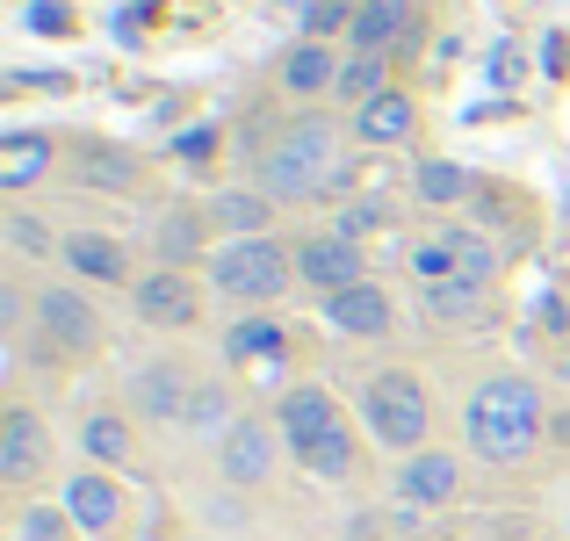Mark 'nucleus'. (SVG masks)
Here are the masks:
<instances>
[{
    "mask_svg": "<svg viewBox=\"0 0 570 541\" xmlns=\"http://www.w3.org/2000/svg\"><path fill=\"white\" fill-rule=\"evenodd\" d=\"M58 260H66L80 282H101V289L138 282V275H130V246H124V238H109V232H66V253H58Z\"/></svg>",
    "mask_w": 570,
    "mask_h": 541,
    "instance_id": "14",
    "label": "nucleus"
},
{
    "mask_svg": "<svg viewBox=\"0 0 570 541\" xmlns=\"http://www.w3.org/2000/svg\"><path fill=\"white\" fill-rule=\"evenodd\" d=\"M340 167H347V124L311 109L261 153V195H275V203H318V195L340 188Z\"/></svg>",
    "mask_w": 570,
    "mask_h": 541,
    "instance_id": "2",
    "label": "nucleus"
},
{
    "mask_svg": "<svg viewBox=\"0 0 570 541\" xmlns=\"http://www.w3.org/2000/svg\"><path fill=\"white\" fill-rule=\"evenodd\" d=\"M354 145H412L419 138V101L404 95V87H390V95H376V101H362L354 109Z\"/></svg>",
    "mask_w": 570,
    "mask_h": 541,
    "instance_id": "16",
    "label": "nucleus"
},
{
    "mask_svg": "<svg viewBox=\"0 0 570 541\" xmlns=\"http://www.w3.org/2000/svg\"><path fill=\"white\" fill-rule=\"evenodd\" d=\"M304 470L325 476V484H354V476H362V441H354L347 426H333V433H325V441L304 455Z\"/></svg>",
    "mask_w": 570,
    "mask_h": 541,
    "instance_id": "26",
    "label": "nucleus"
},
{
    "mask_svg": "<svg viewBox=\"0 0 570 541\" xmlns=\"http://www.w3.org/2000/svg\"><path fill=\"white\" fill-rule=\"evenodd\" d=\"M484 282H470V275H455V282H433V289H419V304H426V318L433 325H470L476 311H484Z\"/></svg>",
    "mask_w": 570,
    "mask_h": 541,
    "instance_id": "24",
    "label": "nucleus"
},
{
    "mask_svg": "<svg viewBox=\"0 0 570 541\" xmlns=\"http://www.w3.org/2000/svg\"><path fill=\"white\" fill-rule=\"evenodd\" d=\"M72 180L95 188V195H130L138 188V159L116 153V145H80V153H72Z\"/></svg>",
    "mask_w": 570,
    "mask_h": 541,
    "instance_id": "22",
    "label": "nucleus"
},
{
    "mask_svg": "<svg viewBox=\"0 0 570 541\" xmlns=\"http://www.w3.org/2000/svg\"><path fill=\"white\" fill-rule=\"evenodd\" d=\"M462 441H470L476 462H491V470H513V462H528L534 447L549 441V404H542V383L534 375H484V383L470 390V404H462Z\"/></svg>",
    "mask_w": 570,
    "mask_h": 541,
    "instance_id": "1",
    "label": "nucleus"
},
{
    "mask_svg": "<svg viewBox=\"0 0 570 541\" xmlns=\"http://www.w3.org/2000/svg\"><path fill=\"white\" fill-rule=\"evenodd\" d=\"M66 513H72V528H80L87 541H116L124 534V520H130V499H124V484H116V470H72L66 476Z\"/></svg>",
    "mask_w": 570,
    "mask_h": 541,
    "instance_id": "7",
    "label": "nucleus"
},
{
    "mask_svg": "<svg viewBox=\"0 0 570 541\" xmlns=\"http://www.w3.org/2000/svg\"><path fill=\"white\" fill-rule=\"evenodd\" d=\"M29 29H37V37H66L72 8H66V0H29Z\"/></svg>",
    "mask_w": 570,
    "mask_h": 541,
    "instance_id": "34",
    "label": "nucleus"
},
{
    "mask_svg": "<svg viewBox=\"0 0 570 541\" xmlns=\"http://www.w3.org/2000/svg\"><path fill=\"white\" fill-rule=\"evenodd\" d=\"M51 167H58V138H43V130H8V145H0V188L22 195Z\"/></svg>",
    "mask_w": 570,
    "mask_h": 541,
    "instance_id": "20",
    "label": "nucleus"
},
{
    "mask_svg": "<svg viewBox=\"0 0 570 541\" xmlns=\"http://www.w3.org/2000/svg\"><path fill=\"white\" fill-rule=\"evenodd\" d=\"M275 426H282V447H289V455L304 462V455H311V447H318L333 426H347V412H340V397H333L325 383H296L289 397L275 404Z\"/></svg>",
    "mask_w": 570,
    "mask_h": 541,
    "instance_id": "9",
    "label": "nucleus"
},
{
    "mask_svg": "<svg viewBox=\"0 0 570 541\" xmlns=\"http://www.w3.org/2000/svg\"><path fill=\"white\" fill-rule=\"evenodd\" d=\"M419 29V8L412 0H362L354 8V29H347V51H368V58H390L404 37Z\"/></svg>",
    "mask_w": 570,
    "mask_h": 541,
    "instance_id": "15",
    "label": "nucleus"
},
{
    "mask_svg": "<svg viewBox=\"0 0 570 541\" xmlns=\"http://www.w3.org/2000/svg\"><path fill=\"white\" fill-rule=\"evenodd\" d=\"M412 188H419V203H426V209H455L476 180H470V167H455V159H419Z\"/></svg>",
    "mask_w": 570,
    "mask_h": 541,
    "instance_id": "28",
    "label": "nucleus"
},
{
    "mask_svg": "<svg viewBox=\"0 0 570 541\" xmlns=\"http://www.w3.org/2000/svg\"><path fill=\"white\" fill-rule=\"evenodd\" d=\"M51 470V426H43L29 404H8L0 412V484H37Z\"/></svg>",
    "mask_w": 570,
    "mask_h": 541,
    "instance_id": "10",
    "label": "nucleus"
},
{
    "mask_svg": "<svg viewBox=\"0 0 570 541\" xmlns=\"http://www.w3.org/2000/svg\"><path fill=\"white\" fill-rule=\"evenodd\" d=\"M347 109H362V101L390 95V58H368V51H347V66H340V87H333Z\"/></svg>",
    "mask_w": 570,
    "mask_h": 541,
    "instance_id": "29",
    "label": "nucleus"
},
{
    "mask_svg": "<svg viewBox=\"0 0 570 541\" xmlns=\"http://www.w3.org/2000/svg\"><path fill=\"white\" fill-rule=\"evenodd\" d=\"M80 447L95 470H130V419L116 412H87L80 419Z\"/></svg>",
    "mask_w": 570,
    "mask_h": 541,
    "instance_id": "23",
    "label": "nucleus"
},
{
    "mask_svg": "<svg viewBox=\"0 0 570 541\" xmlns=\"http://www.w3.org/2000/svg\"><path fill=\"white\" fill-rule=\"evenodd\" d=\"M397 499L404 505H455L462 499V455L448 447H419L397 462Z\"/></svg>",
    "mask_w": 570,
    "mask_h": 541,
    "instance_id": "13",
    "label": "nucleus"
},
{
    "mask_svg": "<svg viewBox=\"0 0 570 541\" xmlns=\"http://www.w3.org/2000/svg\"><path fill=\"white\" fill-rule=\"evenodd\" d=\"M8 238H14V253H29V260H51V253H66V238H58L43 217H29V209H8Z\"/></svg>",
    "mask_w": 570,
    "mask_h": 541,
    "instance_id": "32",
    "label": "nucleus"
},
{
    "mask_svg": "<svg viewBox=\"0 0 570 541\" xmlns=\"http://www.w3.org/2000/svg\"><path fill=\"white\" fill-rule=\"evenodd\" d=\"M188 397H195V375L181 368V361H153V368L138 375V412L159 419V426H181Z\"/></svg>",
    "mask_w": 570,
    "mask_h": 541,
    "instance_id": "18",
    "label": "nucleus"
},
{
    "mask_svg": "<svg viewBox=\"0 0 570 541\" xmlns=\"http://www.w3.org/2000/svg\"><path fill=\"white\" fill-rule=\"evenodd\" d=\"M130 311H138L153 333H188L203 318V282L188 267H153V275L130 282Z\"/></svg>",
    "mask_w": 570,
    "mask_h": 541,
    "instance_id": "5",
    "label": "nucleus"
},
{
    "mask_svg": "<svg viewBox=\"0 0 570 541\" xmlns=\"http://www.w3.org/2000/svg\"><path fill=\"white\" fill-rule=\"evenodd\" d=\"M325 325H333L340 340H383L390 325H397V304H390L383 282H354V289L325 296Z\"/></svg>",
    "mask_w": 570,
    "mask_h": 541,
    "instance_id": "12",
    "label": "nucleus"
},
{
    "mask_svg": "<svg viewBox=\"0 0 570 541\" xmlns=\"http://www.w3.org/2000/svg\"><path fill=\"white\" fill-rule=\"evenodd\" d=\"M354 8H362V0H311L304 8V37L325 43V37H340V29H354Z\"/></svg>",
    "mask_w": 570,
    "mask_h": 541,
    "instance_id": "33",
    "label": "nucleus"
},
{
    "mask_svg": "<svg viewBox=\"0 0 570 541\" xmlns=\"http://www.w3.org/2000/svg\"><path fill=\"white\" fill-rule=\"evenodd\" d=\"M491 80H499V87L520 80V51H513V43H499V58H491Z\"/></svg>",
    "mask_w": 570,
    "mask_h": 541,
    "instance_id": "35",
    "label": "nucleus"
},
{
    "mask_svg": "<svg viewBox=\"0 0 570 541\" xmlns=\"http://www.w3.org/2000/svg\"><path fill=\"white\" fill-rule=\"evenodd\" d=\"M232 426H238V419H232V390H224V383H195V397H188V412H181V433L224 447V433H232Z\"/></svg>",
    "mask_w": 570,
    "mask_h": 541,
    "instance_id": "25",
    "label": "nucleus"
},
{
    "mask_svg": "<svg viewBox=\"0 0 570 541\" xmlns=\"http://www.w3.org/2000/svg\"><path fill=\"white\" fill-rule=\"evenodd\" d=\"M340 66H347V58L333 51V43H289V51H282V66H275V80H282V95H333L340 87Z\"/></svg>",
    "mask_w": 570,
    "mask_h": 541,
    "instance_id": "17",
    "label": "nucleus"
},
{
    "mask_svg": "<svg viewBox=\"0 0 570 541\" xmlns=\"http://www.w3.org/2000/svg\"><path fill=\"white\" fill-rule=\"evenodd\" d=\"M203 267H209V289L232 296V304H275L296 282V253L282 238H217V253Z\"/></svg>",
    "mask_w": 570,
    "mask_h": 541,
    "instance_id": "4",
    "label": "nucleus"
},
{
    "mask_svg": "<svg viewBox=\"0 0 570 541\" xmlns=\"http://www.w3.org/2000/svg\"><path fill=\"white\" fill-rule=\"evenodd\" d=\"M275 462H282V426L275 419H238L232 433H224V447H217V470L232 476V484H267L275 476Z\"/></svg>",
    "mask_w": 570,
    "mask_h": 541,
    "instance_id": "11",
    "label": "nucleus"
},
{
    "mask_svg": "<svg viewBox=\"0 0 570 541\" xmlns=\"http://www.w3.org/2000/svg\"><path fill=\"white\" fill-rule=\"evenodd\" d=\"M563 383H570V354H563Z\"/></svg>",
    "mask_w": 570,
    "mask_h": 541,
    "instance_id": "37",
    "label": "nucleus"
},
{
    "mask_svg": "<svg viewBox=\"0 0 570 541\" xmlns=\"http://www.w3.org/2000/svg\"><path fill=\"white\" fill-rule=\"evenodd\" d=\"M209 153H217V130H188L181 138V159H209Z\"/></svg>",
    "mask_w": 570,
    "mask_h": 541,
    "instance_id": "36",
    "label": "nucleus"
},
{
    "mask_svg": "<svg viewBox=\"0 0 570 541\" xmlns=\"http://www.w3.org/2000/svg\"><path fill=\"white\" fill-rule=\"evenodd\" d=\"M296 282H304V289H318V296H340V289H354V282H368L362 238H340V232L296 238Z\"/></svg>",
    "mask_w": 570,
    "mask_h": 541,
    "instance_id": "8",
    "label": "nucleus"
},
{
    "mask_svg": "<svg viewBox=\"0 0 570 541\" xmlns=\"http://www.w3.org/2000/svg\"><path fill=\"white\" fill-rule=\"evenodd\" d=\"M362 426H368V441L390 447V455H419V447H433L426 433H433V397H426V383H419L412 368H376L362 383Z\"/></svg>",
    "mask_w": 570,
    "mask_h": 541,
    "instance_id": "3",
    "label": "nucleus"
},
{
    "mask_svg": "<svg viewBox=\"0 0 570 541\" xmlns=\"http://www.w3.org/2000/svg\"><path fill=\"white\" fill-rule=\"evenodd\" d=\"M209 209H174V217H159V232H153V253H159V267H195V260H209Z\"/></svg>",
    "mask_w": 570,
    "mask_h": 541,
    "instance_id": "21",
    "label": "nucleus"
},
{
    "mask_svg": "<svg viewBox=\"0 0 570 541\" xmlns=\"http://www.w3.org/2000/svg\"><path fill=\"white\" fill-rule=\"evenodd\" d=\"M209 224H217L224 238H275V232H267V224H275V195L224 188V195H209Z\"/></svg>",
    "mask_w": 570,
    "mask_h": 541,
    "instance_id": "19",
    "label": "nucleus"
},
{
    "mask_svg": "<svg viewBox=\"0 0 570 541\" xmlns=\"http://www.w3.org/2000/svg\"><path fill=\"white\" fill-rule=\"evenodd\" d=\"M43 333V347L51 354H95L101 347V311L87 304L80 289H66V282H51V289H37V318H29Z\"/></svg>",
    "mask_w": 570,
    "mask_h": 541,
    "instance_id": "6",
    "label": "nucleus"
},
{
    "mask_svg": "<svg viewBox=\"0 0 570 541\" xmlns=\"http://www.w3.org/2000/svg\"><path fill=\"white\" fill-rule=\"evenodd\" d=\"M412 275H419V289H433V282H455V275H462L455 224H448V232H433V238H419V246H412Z\"/></svg>",
    "mask_w": 570,
    "mask_h": 541,
    "instance_id": "30",
    "label": "nucleus"
},
{
    "mask_svg": "<svg viewBox=\"0 0 570 541\" xmlns=\"http://www.w3.org/2000/svg\"><path fill=\"white\" fill-rule=\"evenodd\" d=\"M275 354H289V333L275 318H238L224 333V361H275Z\"/></svg>",
    "mask_w": 570,
    "mask_h": 541,
    "instance_id": "27",
    "label": "nucleus"
},
{
    "mask_svg": "<svg viewBox=\"0 0 570 541\" xmlns=\"http://www.w3.org/2000/svg\"><path fill=\"white\" fill-rule=\"evenodd\" d=\"M80 528H72L66 505H22L14 513V541H72Z\"/></svg>",
    "mask_w": 570,
    "mask_h": 541,
    "instance_id": "31",
    "label": "nucleus"
}]
</instances>
